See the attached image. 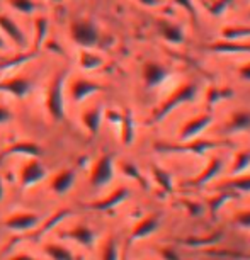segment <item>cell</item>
Returning <instances> with one entry per match:
<instances>
[{"label": "cell", "mask_w": 250, "mask_h": 260, "mask_svg": "<svg viewBox=\"0 0 250 260\" xmlns=\"http://www.w3.org/2000/svg\"><path fill=\"white\" fill-rule=\"evenodd\" d=\"M63 237L73 240V242H77L78 245H82V247L90 248V247H94L97 235L89 224H77V226H73L68 230V232L63 233Z\"/></svg>", "instance_id": "cell-19"}, {"label": "cell", "mask_w": 250, "mask_h": 260, "mask_svg": "<svg viewBox=\"0 0 250 260\" xmlns=\"http://www.w3.org/2000/svg\"><path fill=\"white\" fill-rule=\"evenodd\" d=\"M101 90H102L101 83L92 82L89 78L78 77V78H73V80H70V83H68V95H70L72 102H75V104L87 101L89 97H92Z\"/></svg>", "instance_id": "cell-10"}, {"label": "cell", "mask_w": 250, "mask_h": 260, "mask_svg": "<svg viewBox=\"0 0 250 260\" xmlns=\"http://www.w3.org/2000/svg\"><path fill=\"white\" fill-rule=\"evenodd\" d=\"M4 196H6V189H4V180L0 177V201L4 199Z\"/></svg>", "instance_id": "cell-47"}, {"label": "cell", "mask_w": 250, "mask_h": 260, "mask_svg": "<svg viewBox=\"0 0 250 260\" xmlns=\"http://www.w3.org/2000/svg\"><path fill=\"white\" fill-rule=\"evenodd\" d=\"M50 2H55L56 4V2H61V0H50Z\"/></svg>", "instance_id": "cell-49"}, {"label": "cell", "mask_w": 250, "mask_h": 260, "mask_svg": "<svg viewBox=\"0 0 250 260\" xmlns=\"http://www.w3.org/2000/svg\"><path fill=\"white\" fill-rule=\"evenodd\" d=\"M232 2L233 0H204L203 4L209 14H213V16H222V14L232 6Z\"/></svg>", "instance_id": "cell-37"}, {"label": "cell", "mask_w": 250, "mask_h": 260, "mask_svg": "<svg viewBox=\"0 0 250 260\" xmlns=\"http://www.w3.org/2000/svg\"><path fill=\"white\" fill-rule=\"evenodd\" d=\"M70 38L77 46H80L82 50H90L96 48L101 43V31L94 22L89 19H75L70 24Z\"/></svg>", "instance_id": "cell-4"}, {"label": "cell", "mask_w": 250, "mask_h": 260, "mask_svg": "<svg viewBox=\"0 0 250 260\" xmlns=\"http://www.w3.org/2000/svg\"><path fill=\"white\" fill-rule=\"evenodd\" d=\"M45 253L51 260H77V257L70 252V250L67 247H63V245H58V243H46Z\"/></svg>", "instance_id": "cell-30"}, {"label": "cell", "mask_w": 250, "mask_h": 260, "mask_svg": "<svg viewBox=\"0 0 250 260\" xmlns=\"http://www.w3.org/2000/svg\"><path fill=\"white\" fill-rule=\"evenodd\" d=\"M102 119H104V111H102V107L99 104L87 107L85 111H82V116H80L82 124L85 126V129L89 131L90 136H96L99 133Z\"/></svg>", "instance_id": "cell-18"}, {"label": "cell", "mask_w": 250, "mask_h": 260, "mask_svg": "<svg viewBox=\"0 0 250 260\" xmlns=\"http://www.w3.org/2000/svg\"><path fill=\"white\" fill-rule=\"evenodd\" d=\"M151 174H153L155 182L160 185L165 192H172V175L169 174L167 170L160 169V167H151Z\"/></svg>", "instance_id": "cell-34"}, {"label": "cell", "mask_w": 250, "mask_h": 260, "mask_svg": "<svg viewBox=\"0 0 250 260\" xmlns=\"http://www.w3.org/2000/svg\"><path fill=\"white\" fill-rule=\"evenodd\" d=\"M130 196V189L128 187H117L116 190H112L109 196H106L104 199H99V201H94V203H89L85 204L89 209H94V211H111L117 208L119 204L124 203Z\"/></svg>", "instance_id": "cell-14"}, {"label": "cell", "mask_w": 250, "mask_h": 260, "mask_svg": "<svg viewBox=\"0 0 250 260\" xmlns=\"http://www.w3.org/2000/svg\"><path fill=\"white\" fill-rule=\"evenodd\" d=\"M4 50H7V43H6V39L0 36V51H4Z\"/></svg>", "instance_id": "cell-48"}, {"label": "cell", "mask_w": 250, "mask_h": 260, "mask_svg": "<svg viewBox=\"0 0 250 260\" xmlns=\"http://www.w3.org/2000/svg\"><path fill=\"white\" fill-rule=\"evenodd\" d=\"M157 31H159L160 36L164 38L167 43H170V45H182L185 41L182 27L165 17H160L159 21H157Z\"/></svg>", "instance_id": "cell-16"}, {"label": "cell", "mask_w": 250, "mask_h": 260, "mask_svg": "<svg viewBox=\"0 0 250 260\" xmlns=\"http://www.w3.org/2000/svg\"><path fill=\"white\" fill-rule=\"evenodd\" d=\"M211 122H213V116L209 114V112H204V114H199L193 117V119L185 121L179 131V140L191 141V140L199 138V135L208 129V127L211 126Z\"/></svg>", "instance_id": "cell-11"}, {"label": "cell", "mask_w": 250, "mask_h": 260, "mask_svg": "<svg viewBox=\"0 0 250 260\" xmlns=\"http://www.w3.org/2000/svg\"><path fill=\"white\" fill-rule=\"evenodd\" d=\"M119 136H121V143L130 146L135 140V121H133V112L124 111L122 114H119Z\"/></svg>", "instance_id": "cell-23"}, {"label": "cell", "mask_w": 250, "mask_h": 260, "mask_svg": "<svg viewBox=\"0 0 250 260\" xmlns=\"http://www.w3.org/2000/svg\"><path fill=\"white\" fill-rule=\"evenodd\" d=\"M198 85L194 82H185L182 85H179L172 94H170L167 99L162 102V104L157 107L153 116H151V122H160L164 121L167 116L170 114L174 109H177L179 106L188 104V102H193L196 97H198Z\"/></svg>", "instance_id": "cell-2"}, {"label": "cell", "mask_w": 250, "mask_h": 260, "mask_svg": "<svg viewBox=\"0 0 250 260\" xmlns=\"http://www.w3.org/2000/svg\"><path fill=\"white\" fill-rule=\"evenodd\" d=\"M68 80V72L60 70L51 77L46 90V111L53 121L61 122L65 119V87Z\"/></svg>", "instance_id": "cell-1"}, {"label": "cell", "mask_w": 250, "mask_h": 260, "mask_svg": "<svg viewBox=\"0 0 250 260\" xmlns=\"http://www.w3.org/2000/svg\"><path fill=\"white\" fill-rule=\"evenodd\" d=\"M138 2L145 7H159L162 4V0H138Z\"/></svg>", "instance_id": "cell-46"}, {"label": "cell", "mask_w": 250, "mask_h": 260, "mask_svg": "<svg viewBox=\"0 0 250 260\" xmlns=\"http://www.w3.org/2000/svg\"><path fill=\"white\" fill-rule=\"evenodd\" d=\"M174 4H177V6L185 9V11L189 12V16L193 19H196V6H194L193 0H174Z\"/></svg>", "instance_id": "cell-41"}, {"label": "cell", "mask_w": 250, "mask_h": 260, "mask_svg": "<svg viewBox=\"0 0 250 260\" xmlns=\"http://www.w3.org/2000/svg\"><path fill=\"white\" fill-rule=\"evenodd\" d=\"M232 95H233V92H232V89H228V87L213 85V87H209L208 92H206V101H208L209 106H214L222 101H227L228 97H232Z\"/></svg>", "instance_id": "cell-33"}, {"label": "cell", "mask_w": 250, "mask_h": 260, "mask_svg": "<svg viewBox=\"0 0 250 260\" xmlns=\"http://www.w3.org/2000/svg\"><path fill=\"white\" fill-rule=\"evenodd\" d=\"M250 169V150H240L237 155H235V160L232 164V169H230V174L232 175H240L245 174Z\"/></svg>", "instance_id": "cell-32"}, {"label": "cell", "mask_w": 250, "mask_h": 260, "mask_svg": "<svg viewBox=\"0 0 250 260\" xmlns=\"http://www.w3.org/2000/svg\"><path fill=\"white\" fill-rule=\"evenodd\" d=\"M45 155V150H43L41 145H38L36 141L31 140H19L14 141L9 146H6L2 151H0V164H4L7 158H12V156H26V158H41Z\"/></svg>", "instance_id": "cell-6"}, {"label": "cell", "mask_w": 250, "mask_h": 260, "mask_svg": "<svg viewBox=\"0 0 250 260\" xmlns=\"http://www.w3.org/2000/svg\"><path fill=\"white\" fill-rule=\"evenodd\" d=\"M220 146H230L228 141H218V140H191V141H179V143H165L159 141L153 145V148L160 153H193L203 156L209 150L220 148Z\"/></svg>", "instance_id": "cell-3"}, {"label": "cell", "mask_w": 250, "mask_h": 260, "mask_svg": "<svg viewBox=\"0 0 250 260\" xmlns=\"http://www.w3.org/2000/svg\"><path fill=\"white\" fill-rule=\"evenodd\" d=\"M160 226V214L151 213L146 214L145 218H141L138 223L135 224V228L131 230V235L128 238V245L138 242V240L148 238L150 235H153Z\"/></svg>", "instance_id": "cell-12"}, {"label": "cell", "mask_w": 250, "mask_h": 260, "mask_svg": "<svg viewBox=\"0 0 250 260\" xmlns=\"http://www.w3.org/2000/svg\"><path fill=\"white\" fill-rule=\"evenodd\" d=\"M238 77L243 78L245 82H250V61L243 63V65L238 68Z\"/></svg>", "instance_id": "cell-44"}, {"label": "cell", "mask_w": 250, "mask_h": 260, "mask_svg": "<svg viewBox=\"0 0 250 260\" xmlns=\"http://www.w3.org/2000/svg\"><path fill=\"white\" fill-rule=\"evenodd\" d=\"M101 260H119V248H117V242L114 237H109L102 245Z\"/></svg>", "instance_id": "cell-36"}, {"label": "cell", "mask_w": 250, "mask_h": 260, "mask_svg": "<svg viewBox=\"0 0 250 260\" xmlns=\"http://www.w3.org/2000/svg\"><path fill=\"white\" fill-rule=\"evenodd\" d=\"M209 50L214 53H250V45H242L237 41H230V43H214L209 45Z\"/></svg>", "instance_id": "cell-31"}, {"label": "cell", "mask_w": 250, "mask_h": 260, "mask_svg": "<svg viewBox=\"0 0 250 260\" xmlns=\"http://www.w3.org/2000/svg\"><path fill=\"white\" fill-rule=\"evenodd\" d=\"M169 77H170V70L159 61L148 60L143 63V67H141V78H143V83L148 90L162 87L167 80H169Z\"/></svg>", "instance_id": "cell-7"}, {"label": "cell", "mask_w": 250, "mask_h": 260, "mask_svg": "<svg viewBox=\"0 0 250 260\" xmlns=\"http://www.w3.org/2000/svg\"><path fill=\"white\" fill-rule=\"evenodd\" d=\"M72 214H73V213H72L70 209H60V211H56V213H53V214L50 216V218L46 219L45 223L39 224V226H38V232H34V233H33V240H39L45 233H48L50 230L55 228L58 223H61L63 219L70 218Z\"/></svg>", "instance_id": "cell-24"}, {"label": "cell", "mask_w": 250, "mask_h": 260, "mask_svg": "<svg viewBox=\"0 0 250 260\" xmlns=\"http://www.w3.org/2000/svg\"><path fill=\"white\" fill-rule=\"evenodd\" d=\"M112 179H114V156L111 153H104L92 165L89 182L94 189H102L109 185Z\"/></svg>", "instance_id": "cell-5"}, {"label": "cell", "mask_w": 250, "mask_h": 260, "mask_svg": "<svg viewBox=\"0 0 250 260\" xmlns=\"http://www.w3.org/2000/svg\"><path fill=\"white\" fill-rule=\"evenodd\" d=\"M39 51H22V53H19V55L16 56H11V58H2L0 60V70L2 72H7V70H16V68L19 67H22L24 63H27V61H31L34 56L38 55Z\"/></svg>", "instance_id": "cell-27"}, {"label": "cell", "mask_w": 250, "mask_h": 260, "mask_svg": "<svg viewBox=\"0 0 250 260\" xmlns=\"http://www.w3.org/2000/svg\"><path fill=\"white\" fill-rule=\"evenodd\" d=\"M48 170L46 167L39 161V158H27V161L21 167V174H19V184L22 189L33 187L46 179Z\"/></svg>", "instance_id": "cell-9"}, {"label": "cell", "mask_w": 250, "mask_h": 260, "mask_svg": "<svg viewBox=\"0 0 250 260\" xmlns=\"http://www.w3.org/2000/svg\"><path fill=\"white\" fill-rule=\"evenodd\" d=\"M223 238V230H218L211 235H206V237H189L184 240H179V243L188 245V247L193 248H206L211 247V245H216L218 242H222Z\"/></svg>", "instance_id": "cell-25"}, {"label": "cell", "mask_w": 250, "mask_h": 260, "mask_svg": "<svg viewBox=\"0 0 250 260\" xmlns=\"http://www.w3.org/2000/svg\"><path fill=\"white\" fill-rule=\"evenodd\" d=\"M235 223L238 224L240 228H245V230H250V209H245V211H240V213L235 214Z\"/></svg>", "instance_id": "cell-39"}, {"label": "cell", "mask_w": 250, "mask_h": 260, "mask_svg": "<svg viewBox=\"0 0 250 260\" xmlns=\"http://www.w3.org/2000/svg\"><path fill=\"white\" fill-rule=\"evenodd\" d=\"M119 167H121L122 174L128 175V177L133 179V180H138V182L143 185V187H146V182H145L143 175H141V172L138 170V167H136L135 164H130V161H121Z\"/></svg>", "instance_id": "cell-38"}, {"label": "cell", "mask_w": 250, "mask_h": 260, "mask_svg": "<svg viewBox=\"0 0 250 260\" xmlns=\"http://www.w3.org/2000/svg\"><path fill=\"white\" fill-rule=\"evenodd\" d=\"M0 31L6 34L12 43H16V46H19L21 50L27 46V36L19 27V24L6 14H0Z\"/></svg>", "instance_id": "cell-15"}, {"label": "cell", "mask_w": 250, "mask_h": 260, "mask_svg": "<svg viewBox=\"0 0 250 260\" xmlns=\"http://www.w3.org/2000/svg\"><path fill=\"white\" fill-rule=\"evenodd\" d=\"M225 131L230 135L235 133H245V131H250V111H235L232 112L230 119L225 124Z\"/></svg>", "instance_id": "cell-21"}, {"label": "cell", "mask_w": 250, "mask_h": 260, "mask_svg": "<svg viewBox=\"0 0 250 260\" xmlns=\"http://www.w3.org/2000/svg\"><path fill=\"white\" fill-rule=\"evenodd\" d=\"M12 119V112L7 106L0 104V124H7Z\"/></svg>", "instance_id": "cell-43"}, {"label": "cell", "mask_w": 250, "mask_h": 260, "mask_svg": "<svg viewBox=\"0 0 250 260\" xmlns=\"http://www.w3.org/2000/svg\"><path fill=\"white\" fill-rule=\"evenodd\" d=\"M216 190H233V192H237L240 196L250 194V175H247V174L232 175V179L218 184Z\"/></svg>", "instance_id": "cell-22"}, {"label": "cell", "mask_w": 250, "mask_h": 260, "mask_svg": "<svg viewBox=\"0 0 250 260\" xmlns=\"http://www.w3.org/2000/svg\"><path fill=\"white\" fill-rule=\"evenodd\" d=\"M41 214L33 213V211H21V213H14L4 221V226L11 232L16 233H26L36 230L41 224Z\"/></svg>", "instance_id": "cell-8"}, {"label": "cell", "mask_w": 250, "mask_h": 260, "mask_svg": "<svg viewBox=\"0 0 250 260\" xmlns=\"http://www.w3.org/2000/svg\"><path fill=\"white\" fill-rule=\"evenodd\" d=\"M48 31H50V21H48V17H38L34 21V46H33L34 51L41 50V45L45 43Z\"/></svg>", "instance_id": "cell-29"}, {"label": "cell", "mask_w": 250, "mask_h": 260, "mask_svg": "<svg viewBox=\"0 0 250 260\" xmlns=\"http://www.w3.org/2000/svg\"><path fill=\"white\" fill-rule=\"evenodd\" d=\"M222 169H223V158L213 156V158L208 161V165H206V169L203 170V174L198 175V177H194L193 180H189L188 185H191V187H201V185L211 182L220 172H222Z\"/></svg>", "instance_id": "cell-20"}, {"label": "cell", "mask_w": 250, "mask_h": 260, "mask_svg": "<svg viewBox=\"0 0 250 260\" xmlns=\"http://www.w3.org/2000/svg\"><path fill=\"white\" fill-rule=\"evenodd\" d=\"M104 65V60H102L101 55H97V53L90 51V50H82L78 53V67H80V70L83 72H96L102 68Z\"/></svg>", "instance_id": "cell-26"}, {"label": "cell", "mask_w": 250, "mask_h": 260, "mask_svg": "<svg viewBox=\"0 0 250 260\" xmlns=\"http://www.w3.org/2000/svg\"><path fill=\"white\" fill-rule=\"evenodd\" d=\"M240 194L233 192V190H220V194L213 196V198L208 199V209L209 213L213 214V218H216L218 216V211L223 208V204H227L228 201L232 199H237Z\"/></svg>", "instance_id": "cell-28"}, {"label": "cell", "mask_w": 250, "mask_h": 260, "mask_svg": "<svg viewBox=\"0 0 250 260\" xmlns=\"http://www.w3.org/2000/svg\"><path fill=\"white\" fill-rule=\"evenodd\" d=\"M157 252L160 253V257L164 260H180L177 250H175L174 247H167V245H165V247L157 248Z\"/></svg>", "instance_id": "cell-40"}, {"label": "cell", "mask_w": 250, "mask_h": 260, "mask_svg": "<svg viewBox=\"0 0 250 260\" xmlns=\"http://www.w3.org/2000/svg\"><path fill=\"white\" fill-rule=\"evenodd\" d=\"M182 204L185 206V208H188L189 214H193V216L203 214V206H201L199 203H191V201H182Z\"/></svg>", "instance_id": "cell-42"}, {"label": "cell", "mask_w": 250, "mask_h": 260, "mask_svg": "<svg viewBox=\"0 0 250 260\" xmlns=\"http://www.w3.org/2000/svg\"><path fill=\"white\" fill-rule=\"evenodd\" d=\"M9 260H38V258H34L33 255H29V253H16Z\"/></svg>", "instance_id": "cell-45"}, {"label": "cell", "mask_w": 250, "mask_h": 260, "mask_svg": "<svg viewBox=\"0 0 250 260\" xmlns=\"http://www.w3.org/2000/svg\"><path fill=\"white\" fill-rule=\"evenodd\" d=\"M33 82L26 77H12L7 80H0V92L9 94L16 99H24L33 92Z\"/></svg>", "instance_id": "cell-13"}, {"label": "cell", "mask_w": 250, "mask_h": 260, "mask_svg": "<svg viewBox=\"0 0 250 260\" xmlns=\"http://www.w3.org/2000/svg\"><path fill=\"white\" fill-rule=\"evenodd\" d=\"M9 7L12 11H16L19 14H26V16H31L39 9V6L34 0H7Z\"/></svg>", "instance_id": "cell-35"}, {"label": "cell", "mask_w": 250, "mask_h": 260, "mask_svg": "<svg viewBox=\"0 0 250 260\" xmlns=\"http://www.w3.org/2000/svg\"><path fill=\"white\" fill-rule=\"evenodd\" d=\"M75 180H77L75 169H63L50 180V189H51V192H55L56 196H63V194H67L68 190H72V187L75 185Z\"/></svg>", "instance_id": "cell-17"}]
</instances>
